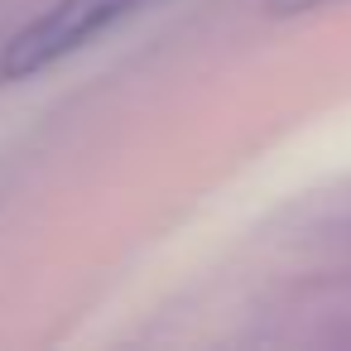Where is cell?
Returning a JSON list of instances; mask_svg holds the SVG:
<instances>
[{
	"instance_id": "6da1fadb",
	"label": "cell",
	"mask_w": 351,
	"mask_h": 351,
	"mask_svg": "<svg viewBox=\"0 0 351 351\" xmlns=\"http://www.w3.org/2000/svg\"><path fill=\"white\" fill-rule=\"evenodd\" d=\"M149 5H159V0H53L49 10H39L0 49V77L25 82V77L82 53L87 44H97L101 34H111L116 25H125L130 15H140Z\"/></svg>"
},
{
	"instance_id": "7a4b0ae2",
	"label": "cell",
	"mask_w": 351,
	"mask_h": 351,
	"mask_svg": "<svg viewBox=\"0 0 351 351\" xmlns=\"http://www.w3.org/2000/svg\"><path fill=\"white\" fill-rule=\"evenodd\" d=\"M322 5H341V0H269V15H308Z\"/></svg>"
}]
</instances>
